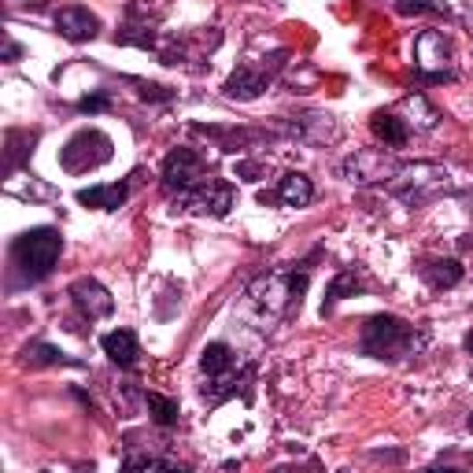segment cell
Instances as JSON below:
<instances>
[{"label": "cell", "instance_id": "obj_1", "mask_svg": "<svg viewBox=\"0 0 473 473\" xmlns=\"http://www.w3.org/2000/svg\"><path fill=\"white\" fill-rule=\"evenodd\" d=\"M60 252H63V237H60V230H52V226L26 230L12 244V259L22 270L26 282H41V277H48L52 266L60 263Z\"/></svg>", "mask_w": 473, "mask_h": 473}, {"label": "cell", "instance_id": "obj_2", "mask_svg": "<svg viewBox=\"0 0 473 473\" xmlns=\"http://www.w3.org/2000/svg\"><path fill=\"white\" fill-rule=\"evenodd\" d=\"M418 344H422V337L414 333V325H407L396 315H377L363 329V355H370V359H403Z\"/></svg>", "mask_w": 473, "mask_h": 473}, {"label": "cell", "instance_id": "obj_3", "mask_svg": "<svg viewBox=\"0 0 473 473\" xmlns=\"http://www.w3.org/2000/svg\"><path fill=\"white\" fill-rule=\"evenodd\" d=\"M207 178H211V166L204 163V156L197 148H174L163 163V189L171 192V197H178V204Z\"/></svg>", "mask_w": 473, "mask_h": 473}, {"label": "cell", "instance_id": "obj_4", "mask_svg": "<svg viewBox=\"0 0 473 473\" xmlns=\"http://www.w3.org/2000/svg\"><path fill=\"white\" fill-rule=\"evenodd\" d=\"M107 159H111V137L100 130H78L60 152V166L71 174L97 171V166Z\"/></svg>", "mask_w": 473, "mask_h": 473}, {"label": "cell", "instance_id": "obj_5", "mask_svg": "<svg viewBox=\"0 0 473 473\" xmlns=\"http://www.w3.org/2000/svg\"><path fill=\"white\" fill-rule=\"evenodd\" d=\"M182 207L197 211V215H230L233 207V185H226L222 178H207L204 185H197L189 192V197L182 200Z\"/></svg>", "mask_w": 473, "mask_h": 473}, {"label": "cell", "instance_id": "obj_6", "mask_svg": "<svg viewBox=\"0 0 473 473\" xmlns=\"http://www.w3.org/2000/svg\"><path fill=\"white\" fill-rule=\"evenodd\" d=\"M71 300L78 303V311L86 315V318H104L115 311V300H111V292L93 282V277H78V282L71 285Z\"/></svg>", "mask_w": 473, "mask_h": 473}, {"label": "cell", "instance_id": "obj_7", "mask_svg": "<svg viewBox=\"0 0 473 473\" xmlns=\"http://www.w3.org/2000/svg\"><path fill=\"white\" fill-rule=\"evenodd\" d=\"M311 197H315V185H311L308 174H300V171L285 174L282 182H277L274 192H259L263 204H274V200H277V204H285V207H308Z\"/></svg>", "mask_w": 473, "mask_h": 473}, {"label": "cell", "instance_id": "obj_8", "mask_svg": "<svg viewBox=\"0 0 473 473\" xmlns=\"http://www.w3.org/2000/svg\"><path fill=\"white\" fill-rule=\"evenodd\" d=\"M55 30L67 41H93L100 30V19L89 8H60L55 12Z\"/></svg>", "mask_w": 473, "mask_h": 473}, {"label": "cell", "instance_id": "obj_9", "mask_svg": "<svg viewBox=\"0 0 473 473\" xmlns=\"http://www.w3.org/2000/svg\"><path fill=\"white\" fill-rule=\"evenodd\" d=\"M104 355L111 359V363H119V367H133L137 363V355H141V348H137V337L130 329H111L104 333Z\"/></svg>", "mask_w": 473, "mask_h": 473}, {"label": "cell", "instance_id": "obj_10", "mask_svg": "<svg viewBox=\"0 0 473 473\" xmlns=\"http://www.w3.org/2000/svg\"><path fill=\"white\" fill-rule=\"evenodd\" d=\"M266 74H259V71H252V67H237L233 74H230V81H226V97L230 100H256L263 89H266Z\"/></svg>", "mask_w": 473, "mask_h": 473}, {"label": "cell", "instance_id": "obj_11", "mask_svg": "<svg viewBox=\"0 0 473 473\" xmlns=\"http://www.w3.org/2000/svg\"><path fill=\"white\" fill-rule=\"evenodd\" d=\"M370 130H374V137H377V141H384L388 148H400V145H407V137H410L407 122L396 115V111H374Z\"/></svg>", "mask_w": 473, "mask_h": 473}, {"label": "cell", "instance_id": "obj_12", "mask_svg": "<svg viewBox=\"0 0 473 473\" xmlns=\"http://www.w3.org/2000/svg\"><path fill=\"white\" fill-rule=\"evenodd\" d=\"M126 185H93V189H78V204H86L93 211H115L126 204Z\"/></svg>", "mask_w": 473, "mask_h": 473}, {"label": "cell", "instance_id": "obj_13", "mask_svg": "<svg viewBox=\"0 0 473 473\" xmlns=\"http://www.w3.org/2000/svg\"><path fill=\"white\" fill-rule=\"evenodd\" d=\"M422 274H426V282H429L433 289H455V285L462 282L459 259H429V263L422 266Z\"/></svg>", "mask_w": 473, "mask_h": 473}, {"label": "cell", "instance_id": "obj_14", "mask_svg": "<svg viewBox=\"0 0 473 473\" xmlns=\"http://www.w3.org/2000/svg\"><path fill=\"white\" fill-rule=\"evenodd\" d=\"M200 367L207 377H222V374H230L233 370V351L226 344H207L204 348V359H200Z\"/></svg>", "mask_w": 473, "mask_h": 473}, {"label": "cell", "instance_id": "obj_15", "mask_svg": "<svg viewBox=\"0 0 473 473\" xmlns=\"http://www.w3.org/2000/svg\"><path fill=\"white\" fill-rule=\"evenodd\" d=\"M148 400V410H152V418H156V426H174L178 422V403L174 400H166V396H159V393H148L145 396Z\"/></svg>", "mask_w": 473, "mask_h": 473}, {"label": "cell", "instance_id": "obj_16", "mask_svg": "<svg viewBox=\"0 0 473 473\" xmlns=\"http://www.w3.org/2000/svg\"><path fill=\"white\" fill-rule=\"evenodd\" d=\"M355 292H359V282H355V274H337V282H333V285L325 289L322 315H329V311H333V303H337V300H344V296H355Z\"/></svg>", "mask_w": 473, "mask_h": 473}, {"label": "cell", "instance_id": "obj_17", "mask_svg": "<svg viewBox=\"0 0 473 473\" xmlns=\"http://www.w3.org/2000/svg\"><path fill=\"white\" fill-rule=\"evenodd\" d=\"M22 355H26V363H34V367H55V363H67L63 351H60V348H52V344H30Z\"/></svg>", "mask_w": 473, "mask_h": 473}, {"label": "cell", "instance_id": "obj_18", "mask_svg": "<svg viewBox=\"0 0 473 473\" xmlns=\"http://www.w3.org/2000/svg\"><path fill=\"white\" fill-rule=\"evenodd\" d=\"M126 469H178L174 459H156V455H130Z\"/></svg>", "mask_w": 473, "mask_h": 473}, {"label": "cell", "instance_id": "obj_19", "mask_svg": "<svg viewBox=\"0 0 473 473\" xmlns=\"http://www.w3.org/2000/svg\"><path fill=\"white\" fill-rule=\"evenodd\" d=\"M263 174H266L263 163H237V178H244V182H259Z\"/></svg>", "mask_w": 473, "mask_h": 473}, {"label": "cell", "instance_id": "obj_20", "mask_svg": "<svg viewBox=\"0 0 473 473\" xmlns=\"http://www.w3.org/2000/svg\"><path fill=\"white\" fill-rule=\"evenodd\" d=\"M107 107V97L104 93H93V97H81L78 100V111H89V115H93V111H104Z\"/></svg>", "mask_w": 473, "mask_h": 473}, {"label": "cell", "instance_id": "obj_21", "mask_svg": "<svg viewBox=\"0 0 473 473\" xmlns=\"http://www.w3.org/2000/svg\"><path fill=\"white\" fill-rule=\"evenodd\" d=\"M403 15H410V12H436V4H426V0H400L396 4Z\"/></svg>", "mask_w": 473, "mask_h": 473}, {"label": "cell", "instance_id": "obj_22", "mask_svg": "<svg viewBox=\"0 0 473 473\" xmlns=\"http://www.w3.org/2000/svg\"><path fill=\"white\" fill-rule=\"evenodd\" d=\"M4 55H8V63H15V60H19V45H8V52H4Z\"/></svg>", "mask_w": 473, "mask_h": 473}, {"label": "cell", "instance_id": "obj_23", "mask_svg": "<svg viewBox=\"0 0 473 473\" xmlns=\"http://www.w3.org/2000/svg\"><path fill=\"white\" fill-rule=\"evenodd\" d=\"M466 348H469V355H473V333H469V341H466Z\"/></svg>", "mask_w": 473, "mask_h": 473}, {"label": "cell", "instance_id": "obj_24", "mask_svg": "<svg viewBox=\"0 0 473 473\" xmlns=\"http://www.w3.org/2000/svg\"><path fill=\"white\" fill-rule=\"evenodd\" d=\"M469 215H473V197H469Z\"/></svg>", "mask_w": 473, "mask_h": 473}, {"label": "cell", "instance_id": "obj_25", "mask_svg": "<svg viewBox=\"0 0 473 473\" xmlns=\"http://www.w3.org/2000/svg\"><path fill=\"white\" fill-rule=\"evenodd\" d=\"M469 429H473V418H469Z\"/></svg>", "mask_w": 473, "mask_h": 473}]
</instances>
